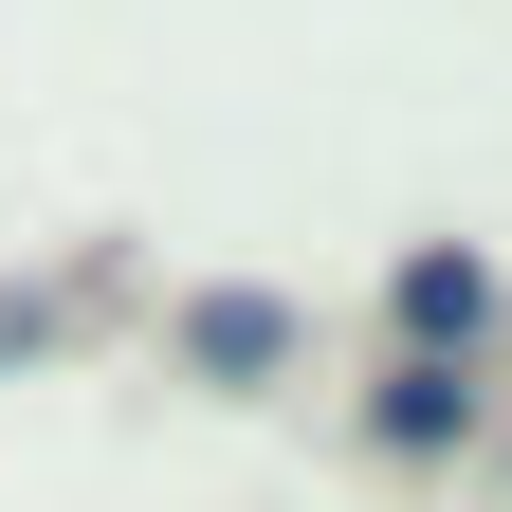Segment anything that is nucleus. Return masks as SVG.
Masks as SVG:
<instances>
[{
    "label": "nucleus",
    "mask_w": 512,
    "mask_h": 512,
    "mask_svg": "<svg viewBox=\"0 0 512 512\" xmlns=\"http://www.w3.org/2000/svg\"><path fill=\"white\" fill-rule=\"evenodd\" d=\"M384 439H403V458H439V439H476V384L458 366H384V403H366Z\"/></svg>",
    "instance_id": "nucleus-1"
},
{
    "label": "nucleus",
    "mask_w": 512,
    "mask_h": 512,
    "mask_svg": "<svg viewBox=\"0 0 512 512\" xmlns=\"http://www.w3.org/2000/svg\"><path fill=\"white\" fill-rule=\"evenodd\" d=\"M476 311H494V275H476V256H403V330H421V366L458 348Z\"/></svg>",
    "instance_id": "nucleus-2"
},
{
    "label": "nucleus",
    "mask_w": 512,
    "mask_h": 512,
    "mask_svg": "<svg viewBox=\"0 0 512 512\" xmlns=\"http://www.w3.org/2000/svg\"><path fill=\"white\" fill-rule=\"evenodd\" d=\"M183 348H202V366H256V348H275V311H256V293H202V311H183Z\"/></svg>",
    "instance_id": "nucleus-3"
}]
</instances>
